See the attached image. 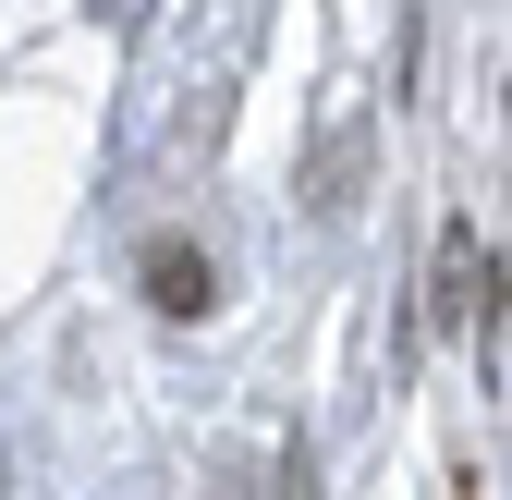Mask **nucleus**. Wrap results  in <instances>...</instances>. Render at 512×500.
Segmentation results:
<instances>
[{
  "mask_svg": "<svg viewBox=\"0 0 512 500\" xmlns=\"http://www.w3.org/2000/svg\"><path fill=\"white\" fill-rule=\"evenodd\" d=\"M147 305H159V318H208V305H220V269H208L183 232H159V244H147Z\"/></svg>",
  "mask_w": 512,
  "mask_h": 500,
  "instance_id": "obj_1",
  "label": "nucleus"
},
{
  "mask_svg": "<svg viewBox=\"0 0 512 500\" xmlns=\"http://www.w3.org/2000/svg\"><path fill=\"white\" fill-rule=\"evenodd\" d=\"M476 293L500 305V269L476 281V220H452V232H439V318H464V330H476Z\"/></svg>",
  "mask_w": 512,
  "mask_h": 500,
  "instance_id": "obj_2",
  "label": "nucleus"
}]
</instances>
